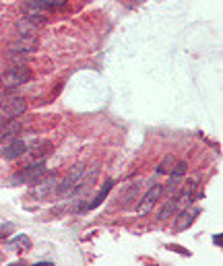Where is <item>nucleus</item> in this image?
Returning a JSON list of instances; mask_svg holds the SVG:
<instances>
[{"label": "nucleus", "mask_w": 223, "mask_h": 266, "mask_svg": "<svg viewBox=\"0 0 223 266\" xmlns=\"http://www.w3.org/2000/svg\"><path fill=\"white\" fill-rule=\"evenodd\" d=\"M174 163H176V159H174V155H165L161 161H159V165H157V174L159 176H163V174H169V169L174 167Z\"/></svg>", "instance_id": "nucleus-16"}, {"label": "nucleus", "mask_w": 223, "mask_h": 266, "mask_svg": "<svg viewBox=\"0 0 223 266\" xmlns=\"http://www.w3.org/2000/svg\"><path fill=\"white\" fill-rule=\"evenodd\" d=\"M8 231H10L8 225H0V239H4V237L8 236Z\"/></svg>", "instance_id": "nucleus-18"}, {"label": "nucleus", "mask_w": 223, "mask_h": 266, "mask_svg": "<svg viewBox=\"0 0 223 266\" xmlns=\"http://www.w3.org/2000/svg\"><path fill=\"white\" fill-rule=\"evenodd\" d=\"M27 110V101L23 97H8L0 101V124L19 118Z\"/></svg>", "instance_id": "nucleus-3"}, {"label": "nucleus", "mask_w": 223, "mask_h": 266, "mask_svg": "<svg viewBox=\"0 0 223 266\" xmlns=\"http://www.w3.org/2000/svg\"><path fill=\"white\" fill-rule=\"evenodd\" d=\"M39 46V41L35 35H19L17 39H13L8 44V52L10 56H19V54H31L35 52Z\"/></svg>", "instance_id": "nucleus-6"}, {"label": "nucleus", "mask_w": 223, "mask_h": 266, "mask_svg": "<svg viewBox=\"0 0 223 266\" xmlns=\"http://www.w3.org/2000/svg\"><path fill=\"white\" fill-rule=\"evenodd\" d=\"M19 132H21V124L17 120L2 122V124H0V143L10 141V138H15Z\"/></svg>", "instance_id": "nucleus-12"}, {"label": "nucleus", "mask_w": 223, "mask_h": 266, "mask_svg": "<svg viewBox=\"0 0 223 266\" xmlns=\"http://www.w3.org/2000/svg\"><path fill=\"white\" fill-rule=\"evenodd\" d=\"M186 169H188L186 161H176L174 163V167L169 169V184L163 186V192H167L169 196H174L178 192L180 184H182V177L186 176Z\"/></svg>", "instance_id": "nucleus-7"}, {"label": "nucleus", "mask_w": 223, "mask_h": 266, "mask_svg": "<svg viewBox=\"0 0 223 266\" xmlns=\"http://www.w3.org/2000/svg\"><path fill=\"white\" fill-rule=\"evenodd\" d=\"M23 13H25V17H39V19H46L48 8L44 6V2H41V0H25Z\"/></svg>", "instance_id": "nucleus-11"}, {"label": "nucleus", "mask_w": 223, "mask_h": 266, "mask_svg": "<svg viewBox=\"0 0 223 266\" xmlns=\"http://www.w3.org/2000/svg\"><path fill=\"white\" fill-rule=\"evenodd\" d=\"M25 151H27V143H25V141H21V138H15V141L10 143L8 147H4L2 157L6 159V161H13V159L23 157Z\"/></svg>", "instance_id": "nucleus-10"}, {"label": "nucleus", "mask_w": 223, "mask_h": 266, "mask_svg": "<svg viewBox=\"0 0 223 266\" xmlns=\"http://www.w3.org/2000/svg\"><path fill=\"white\" fill-rule=\"evenodd\" d=\"M176 210H178V207H176V196H169V200L163 205V208L159 210V221H167L169 217H174Z\"/></svg>", "instance_id": "nucleus-15"}, {"label": "nucleus", "mask_w": 223, "mask_h": 266, "mask_svg": "<svg viewBox=\"0 0 223 266\" xmlns=\"http://www.w3.org/2000/svg\"><path fill=\"white\" fill-rule=\"evenodd\" d=\"M48 10H58V8H66V0H41Z\"/></svg>", "instance_id": "nucleus-17"}, {"label": "nucleus", "mask_w": 223, "mask_h": 266, "mask_svg": "<svg viewBox=\"0 0 223 266\" xmlns=\"http://www.w3.org/2000/svg\"><path fill=\"white\" fill-rule=\"evenodd\" d=\"M161 196H163V186L161 184H153L143 194V198L139 200V205H136V215H147L149 210H153V207L157 205Z\"/></svg>", "instance_id": "nucleus-5"}, {"label": "nucleus", "mask_w": 223, "mask_h": 266, "mask_svg": "<svg viewBox=\"0 0 223 266\" xmlns=\"http://www.w3.org/2000/svg\"><path fill=\"white\" fill-rule=\"evenodd\" d=\"M6 248L10 252H25V250H31V239L25 236V233H19L13 239L6 241Z\"/></svg>", "instance_id": "nucleus-13"}, {"label": "nucleus", "mask_w": 223, "mask_h": 266, "mask_svg": "<svg viewBox=\"0 0 223 266\" xmlns=\"http://www.w3.org/2000/svg\"><path fill=\"white\" fill-rule=\"evenodd\" d=\"M213 243H217V246H221V243H223V237H221V233H219V236H213Z\"/></svg>", "instance_id": "nucleus-19"}, {"label": "nucleus", "mask_w": 223, "mask_h": 266, "mask_svg": "<svg viewBox=\"0 0 223 266\" xmlns=\"http://www.w3.org/2000/svg\"><path fill=\"white\" fill-rule=\"evenodd\" d=\"M81 174H83V165H74V167H72V172L58 184V190H56V192H58L60 196L70 194L72 190H74V186H77V179H79Z\"/></svg>", "instance_id": "nucleus-8"}, {"label": "nucleus", "mask_w": 223, "mask_h": 266, "mask_svg": "<svg viewBox=\"0 0 223 266\" xmlns=\"http://www.w3.org/2000/svg\"><path fill=\"white\" fill-rule=\"evenodd\" d=\"M48 174L46 163L44 161H35V163H29L27 167H23L21 172H17L13 177H10V184L19 186V184H33L37 182L39 177H44Z\"/></svg>", "instance_id": "nucleus-1"}, {"label": "nucleus", "mask_w": 223, "mask_h": 266, "mask_svg": "<svg viewBox=\"0 0 223 266\" xmlns=\"http://www.w3.org/2000/svg\"><path fill=\"white\" fill-rule=\"evenodd\" d=\"M29 81H31V70L25 64H17V66L8 68L2 74V79H0V87L15 89V87H21V85H25Z\"/></svg>", "instance_id": "nucleus-2"}, {"label": "nucleus", "mask_w": 223, "mask_h": 266, "mask_svg": "<svg viewBox=\"0 0 223 266\" xmlns=\"http://www.w3.org/2000/svg\"><path fill=\"white\" fill-rule=\"evenodd\" d=\"M198 217V208H180L178 212V217H176V223H174V229L176 231H184L188 229L190 225L194 223V219Z\"/></svg>", "instance_id": "nucleus-9"}, {"label": "nucleus", "mask_w": 223, "mask_h": 266, "mask_svg": "<svg viewBox=\"0 0 223 266\" xmlns=\"http://www.w3.org/2000/svg\"><path fill=\"white\" fill-rule=\"evenodd\" d=\"M58 190V177H56V174H46L44 177H39L37 182H33L31 184V196L33 198H37V200H41V198H46V196H50L52 192H56Z\"/></svg>", "instance_id": "nucleus-4"}, {"label": "nucleus", "mask_w": 223, "mask_h": 266, "mask_svg": "<svg viewBox=\"0 0 223 266\" xmlns=\"http://www.w3.org/2000/svg\"><path fill=\"white\" fill-rule=\"evenodd\" d=\"M112 186H114V182H105V186L99 190V192H97V196H95L91 202H89V205H83L81 208L83 210H91V208H97L99 205H101V202L105 200V196H108V192H110V190H112Z\"/></svg>", "instance_id": "nucleus-14"}]
</instances>
